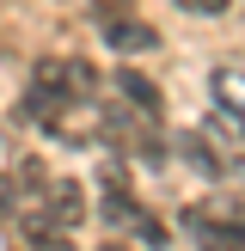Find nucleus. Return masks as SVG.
I'll list each match as a JSON object with an SVG mask.
<instances>
[{
    "label": "nucleus",
    "instance_id": "obj_1",
    "mask_svg": "<svg viewBox=\"0 0 245 251\" xmlns=\"http://www.w3.org/2000/svg\"><path fill=\"white\" fill-rule=\"evenodd\" d=\"M184 153H190V166L202 172V178L239 184L245 178V123L233 117V110H208V117L184 135Z\"/></svg>",
    "mask_w": 245,
    "mask_h": 251
},
{
    "label": "nucleus",
    "instance_id": "obj_2",
    "mask_svg": "<svg viewBox=\"0 0 245 251\" xmlns=\"http://www.w3.org/2000/svg\"><path fill=\"white\" fill-rule=\"evenodd\" d=\"M184 233L202 251H245V202L239 196H208L184 208Z\"/></svg>",
    "mask_w": 245,
    "mask_h": 251
},
{
    "label": "nucleus",
    "instance_id": "obj_3",
    "mask_svg": "<svg viewBox=\"0 0 245 251\" xmlns=\"http://www.w3.org/2000/svg\"><path fill=\"white\" fill-rule=\"evenodd\" d=\"M104 221L122 227V233H135L141 245H166V227L129 196V178H122V172H104Z\"/></svg>",
    "mask_w": 245,
    "mask_h": 251
},
{
    "label": "nucleus",
    "instance_id": "obj_4",
    "mask_svg": "<svg viewBox=\"0 0 245 251\" xmlns=\"http://www.w3.org/2000/svg\"><path fill=\"white\" fill-rule=\"evenodd\" d=\"M98 25H104V43L117 49V55H147V49H159V31L141 19H129V6L117 12V0H98Z\"/></svg>",
    "mask_w": 245,
    "mask_h": 251
},
{
    "label": "nucleus",
    "instance_id": "obj_5",
    "mask_svg": "<svg viewBox=\"0 0 245 251\" xmlns=\"http://www.w3.org/2000/svg\"><path fill=\"white\" fill-rule=\"evenodd\" d=\"M117 98L135 110V117H159V86L147 80V74H135V68L117 74Z\"/></svg>",
    "mask_w": 245,
    "mask_h": 251
},
{
    "label": "nucleus",
    "instance_id": "obj_6",
    "mask_svg": "<svg viewBox=\"0 0 245 251\" xmlns=\"http://www.w3.org/2000/svg\"><path fill=\"white\" fill-rule=\"evenodd\" d=\"M208 92H215V110H233L239 117L245 110V74L239 68H215L208 74Z\"/></svg>",
    "mask_w": 245,
    "mask_h": 251
},
{
    "label": "nucleus",
    "instance_id": "obj_7",
    "mask_svg": "<svg viewBox=\"0 0 245 251\" xmlns=\"http://www.w3.org/2000/svg\"><path fill=\"white\" fill-rule=\"evenodd\" d=\"M31 251H74V233H55V227H31Z\"/></svg>",
    "mask_w": 245,
    "mask_h": 251
},
{
    "label": "nucleus",
    "instance_id": "obj_8",
    "mask_svg": "<svg viewBox=\"0 0 245 251\" xmlns=\"http://www.w3.org/2000/svg\"><path fill=\"white\" fill-rule=\"evenodd\" d=\"M184 12H202V19H215V12H227V0H178Z\"/></svg>",
    "mask_w": 245,
    "mask_h": 251
},
{
    "label": "nucleus",
    "instance_id": "obj_9",
    "mask_svg": "<svg viewBox=\"0 0 245 251\" xmlns=\"http://www.w3.org/2000/svg\"><path fill=\"white\" fill-rule=\"evenodd\" d=\"M98 251H129V245H117V239H110V245H98Z\"/></svg>",
    "mask_w": 245,
    "mask_h": 251
},
{
    "label": "nucleus",
    "instance_id": "obj_10",
    "mask_svg": "<svg viewBox=\"0 0 245 251\" xmlns=\"http://www.w3.org/2000/svg\"><path fill=\"white\" fill-rule=\"evenodd\" d=\"M239 123H245V110H239Z\"/></svg>",
    "mask_w": 245,
    "mask_h": 251
}]
</instances>
